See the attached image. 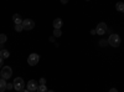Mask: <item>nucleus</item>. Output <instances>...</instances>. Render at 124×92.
Wrapping results in <instances>:
<instances>
[{"label":"nucleus","mask_w":124,"mask_h":92,"mask_svg":"<svg viewBox=\"0 0 124 92\" xmlns=\"http://www.w3.org/2000/svg\"><path fill=\"white\" fill-rule=\"evenodd\" d=\"M107 24L106 23H99L98 25H97V27H96V31H97V34L98 35H104V33L107 31Z\"/></svg>","instance_id":"nucleus-6"},{"label":"nucleus","mask_w":124,"mask_h":92,"mask_svg":"<svg viewBox=\"0 0 124 92\" xmlns=\"http://www.w3.org/2000/svg\"><path fill=\"white\" fill-rule=\"evenodd\" d=\"M45 84H46V78L41 77V78H40V85H45Z\"/></svg>","instance_id":"nucleus-18"},{"label":"nucleus","mask_w":124,"mask_h":92,"mask_svg":"<svg viewBox=\"0 0 124 92\" xmlns=\"http://www.w3.org/2000/svg\"><path fill=\"white\" fill-rule=\"evenodd\" d=\"M6 41V35H4V34H0V44H4Z\"/></svg>","instance_id":"nucleus-15"},{"label":"nucleus","mask_w":124,"mask_h":92,"mask_svg":"<svg viewBox=\"0 0 124 92\" xmlns=\"http://www.w3.org/2000/svg\"><path fill=\"white\" fill-rule=\"evenodd\" d=\"M13 21L15 23V25H20V24H23V17L20 16L19 14H15L13 16Z\"/></svg>","instance_id":"nucleus-8"},{"label":"nucleus","mask_w":124,"mask_h":92,"mask_svg":"<svg viewBox=\"0 0 124 92\" xmlns=\"http://www.w3.org/2000/svg\"><path fill=\"white\" fill-rule=\"evenodd\" d=\"M19 92H30L29 90H21V91H19Z\"/></svg>","instance_id":"nucleus-24"},{"label":"nucleus","mask_w":124,"mask_h":92,"mask_svg":"<svg viewBox=\"0 0 124 92\" xmlns=\"http://www.w3.org/2000/svg\"><path fill=\"white\" fill-rule=\"evenodd\" d=\"M11 88H14V85L13 84H8L6 85V90H11Z\"/></svg>","instance_id":"nucleus-19"},{"label":"nucleus","mask_w":124,"mask_h":92,"mask_svg":"<svg viewBox=\"0 0 124 92\" xmlns=\"http://www.w3.org/2000/svg\"><path fill=\"white\" fill-rule=\"evenodd\" d=\"M108 44L113 47H118L120 45V37L117 34H110V36L108 37Z\"/></svg>","instance_id":"nucleus-1"},{"label":"nucleus","mask_w":124,"mask_h":92,"mask_svg":"<svg viewBox=\"0 0 124 92\" xmlns=\"http://www.w3.org/2000/svg\"><path fill=\"white\" fill-rule=\"evenodd\" d=\"M37 88H39V85H37V82H36L35 80H30L29 82H27V90L30 92H36Z\"/></svg>","instance_id":"nucleus-7"},{"label":"nucleus","mask_w":124,"mask_h":92,"mask_svg":"<svg viewBox=\"0 0 124 92\" xmlns=\"http://www.w3.org/2000/svg\"><path fill=\"white\" fill-rule=\"evenodd\" d=\"M47 92H54V91H47Z\"/></svg>","instance_id":"nucleus-25"},{"label":"nucleus","mask_w":124,"mask_h":92,"mask_svg":"<svg viewBox=\"0 0 124 92\" xmlns=\"http://www.w3.org/2000/svg\"><path fill=\"white\" fill-rule=\"evenodd\" d=\"M6 80L4 78H0V92H4L6 90Z\"/></svg>","instance_id":"nucleus-10"},{"label":"nucleus","mask_w":124,"mask_h":92,"mask_svg":"<svg viewBox=\"0 0 124 92\" xmlns=\"http://www.w3.org/2000/svg\"><path fill=\"white\" fill-rule=\"evenodd\" d=\"M34 27H35L34 20H31V19H25L24 21H23V29H24V30H32Z\"/></svg>","instance_id":"nucleus-5"},{"label":"nucleus","mask_w":124,"mask_h":92,"mask_svg":"<svg viewBox=\"0 0 124 92\" xmlns=\"http://www.w3.org/2000/svg\"><path fill=\"white\" fill-rule=\"evenodd\" d=\"M61 35H62L61 29H55V30H54V36H56V37H60Z\"/></svg>","instance_id":"nucleus-14"},{"label":"nucleus","mask_w":124,"mask_h":92,"mask_svg":"<svg viewBox=\"0 0 124 92\" xmlns=\"http://www.w3.org/2000/svg\"><path fill=\"white\" fill-rule=\"evenodd\" d=\"M116 9L118 10V11H122V13H124V3H122V1L117 3V4H116Z\"/></svg>","instance_id":"nucleus-12"},{"label":"nucleus","mask_w":124,"mask_h":92,"mask_svg":"<svg viewBox=\"0 0 124 92\" xmlns=\"http://www.w3.org/2000/svg\"><path fill=\"white\" fill-rule=\"evenodd\" d=\"M61 3H62V4H67L68 0H61Z\"/></svg>","instance_id":"nucleus-22"},{"label":"nucleus","mask_w":124,"mask_h":92,"mask_svg":"<svg viewBox=\"0 0 124 92\" xmlns=\"http://www.w3.org/2000/svg\"><path fill=\"white\" fill-rule=\"evenodd\" d=\"M62 25H63V23H62V20H61V19L57 17V19L54 20V26H55V29H61Z\"/></svg>","instance_id":"nucleus-9"},{"label":"nucleus","mask_w":124,"mask_h":92,"mask_svg":"<svg viewBox=\"0 0 124 92\" xmlns=\"http://www.w3.org/2000/svg\"><path fill=\"white\" fill-rule=\"evenodd\" d=\"M0 56H1L3 59H8L9 56H10V52H9V51L8 50H0Z\"/></svg>","instance_id":"nucleus-11"},{"label":"nucleus","mask_w":124,"mask_h":92,"mask_svg":"<svg viewBox=\"0 0 124 92\" xmlns=\"http://www.w3.org/2000/svg\"><path fill=\"white\" fill-rule=\"evenodd\" d=\"M0 76H1V78H4V80H9L10 77L13 76V70H11V67H10V66H4V67H1Z\"/></svg>","instance_id":"nucleus-2"},{"label":"nucleus","mask_w":124,"mask_h":92,"mask_svg":"<svg viewBox=\"0 0 124 92\" xmlns=\"http://www.w3.org/2000/svg\"><path fill=\"white\" fill-rule=\"evenodd\" d=\"M15 30H16L17 33L23 31V24H20V25H16V26H15Z\"/></svg>","instance_id":"nucleus-16"},{"label":"nucleus","mask_w":124,"mask_h":92,"mask_svg":"<svg viewBox=\"0 0 124 92\" xmlns=\"http://www.w3.org/2000/svg\"><path fill=\"white\" fill-rule=\"evenodd\" d=\"M14 88L16 90V91H21V90H24V87H25V82H24V80L21 78V77H16L15 80H14Z\"/></svg>","instance_id":"nucleus-3"},{"label":"nucleus","mask_w":124,"mask_h":92,"mask_svg":"<svg viewBox=\"0 0 124 92\" xmlns=\"http://www.w3.org/2000/svg\"><path fill=\"white\" fill-rule=\"evenodd\" d=\"M91 34L94 35V34H97V31H96V30H91Z\"/></svg>","instance_id":"nucleus-23"},{"label":"nucleus","mask_w":124,"mask_h":92,"mask_svg":"<svg viewBox=\"0 0 124 92\" xmlns=\"http://www.w3.org/2000/svg\"><path fill=\"white\" fill-rule=\"evenodd\" d=\"M47 91L48 90H47V87L45 85H40L39 88H37V92H47Z\"/></svg>","instance_id":"nucleus-13"},{"label":"nucleus","mask_w":124,"mask_h":92,"mask_svg":"<svg viewBox=\"0 0 124 92\" xmlns=\"http://www.w3.org/2000/svg\"><path fill=\"white\" fill-rule=\"evenodd\" d=\"M109 92H118V90H117V88H110Z\"/></svg>","instance_id":"nucleus-21"},{"label":"nucleus","mask_w":124,"mask_h":92,"mask_svg":"<svg viewBox=\"0 0 124 92\" xmlns=\"http://www.w3.org/2000/svg\"><path fill=\"white\" fill-rule=\"evenodd\" d=\"M3 60H4V59H3L1 56H0V67H3V66H4V64H3Z\"/></svg>","instance_id":"nucleus-20"},{"label":"nucleus","mask_w":124,"mask_h":92,"mask_svg":"<svg viewBox=\"0 0 124 92\" xmlns=\"http://www.w3.org/2000/svg\"><path fill=\"white\" fill-rule=\"evenodd\" d=\"M39 60H40V56L37 54H31L29 57H27V64L30 66H35L39 64Z\"/></svg>","instance_id":"nucleus-4"},{"label":"nucleus","mask_w":124,"mask_h":92,"mask_svg":"<svg viewBox=\"0 0 124 92\" xmlns=\"http://www.w3.org/2000/svg\"><path fill=\"white\" fill-rule=\"evenodd\" d=\"M99 45L101 46H106V45H108V41H106V40H101V41H99Z\"/></svg>","instance_id":"nucleus-17"}]
</instances>
